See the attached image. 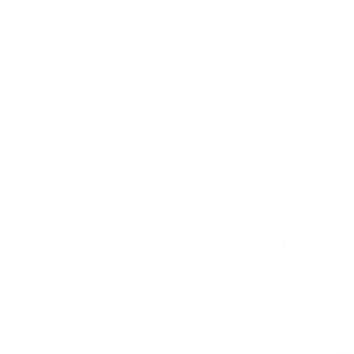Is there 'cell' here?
<instances>
[]
</instances>
